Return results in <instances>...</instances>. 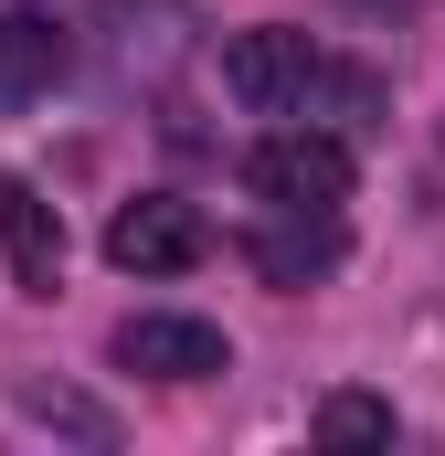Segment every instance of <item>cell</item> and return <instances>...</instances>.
<instances>
[{"label":"cell","instance_id":"cell-1","mask_svg":"<svg viewBox=\"0 0 445 456\" xmlns=\"http://www.w3.org/2000/svg\"><path fill=\"white\" fill-rule=\"evenodd\" d=\"M85 32H96V64H107L117 86H170L181 64H191V0H96L85 11Z\"/></svg>","mask_w":445,"mask_h":456},{"label":"cell","instance_id":"cell-2","mask_svg":"<svg viewBox=\"0 0 445 456\" xmlns=\"http://www.w3.org/2000/svg\"><path fill=\"white\" fill-rule=\"evenodd\" d=\"M244 181H255L265 213H339L350 202V149L329 127H276V138H255Z\"/></svg>","mask_w":445,"mask_h":456},{"label":"cell","instance_id":"cell-3","mask_svg":"<svg viewBox=\"0 0 445 456\" xmlns=\"http://www.w3.org/2000/svg\"><path fill=\"white\" fill-rule=\"evenodd\" d=\"M202 255H213V224H202L191 202H170V191L117 202V224H107V265L117 276H181V265H202Z\"/></svg>","mask_w":445,"mask_h":456},{"label":"cell","instance_id":"cell-4","mask_svg":"<svg viewBox=\"0 0 445 456\" xmlns=\"http://www.w3.org/2000/svg\"><path fill=\"white\" fill-rule=\"evenodd\" d=\"M308 75H319V43H308V32H287V21H255V32H233V43H222V86H233L255 117L308 107Z\"/></svg>","mask_w":445,"mask_h":456},{"label":"cell","instance_id":"cell-5","mask_svg":"<svg viewBox=\"0 0 445 456\" xmlns=\"http://www.w3.org/2000/svg\"><path fill=\"white\" fill-rule=\"evenodd\" d=\"M117 361H127V371H149V382H213V371H233V340H222L213 319L138 308V319H117Z\"/></svg>","mask_w":445,"mask_h":456},{"label":"cell","instance_id":"cell-6","mask_svg":"<svg viewBox=\"0 0 445 456\" xmlns=\"http://www.w3.org/2000/svg\"><path fill=\"white\" fill-rule=\"evenodd\" d=\"M64 64H75V32L53 21V0H11V11H0V107L53 96Z\"/></svg>","mask_w":445,"mask_h":456},{"label":"cell","instance_id":"cell-7","mask_svg":"<svg viewBox=\"0 0 445 456\" xmlns=\"http://www.w3.org/2000/svg\"><path fill=\"white\" fill-rule=\"evenodd\" d=\"M0 265H11L21 297H53L64 287V213L32 181H0Z\"/></svg>","mask_w":445,"mask_h":456},{"label":"cell","instance_id":"cell-8","mask_svg":"<svg viewBox=\"0 0 445 456\" xmlns=\"http://www.w3.org/2000/svg\"><path fill=\"white\" fill-rule=\"evenodd\" d=\"M244 255H255L265 287H308V276H329V265H339V213H276Z\"/></svg>","mask_w":445,"mask_h":456},{"label":"cell","instance_id":"cell-9","mask_svg":"<svg viewBox=\"0 0 445 456\" xmlns=\"http://www.w3.org/2000/svg\"><path fill=\"white\" fill-rule=\"evenodd\" d=\"M11 403H21L32 425L75 436V446H117V414L96 403V393H75V382H43V371H21V382H11Z\"/></svg>","mask_w":445,"mask_h":456},{"label":"cell","instance_id":"cell-10","mask_svg":"<svg viewBox=\"0 0 445 456\" xmlns=\"http://www.w3.org/2000/svg\"><path fill=\"white\" fill-rule=\"evenodd\" d=\"M403 425H392V403L382 393H329L319 403V446H392Z\"/></svg>","mask_w":445,"mask_h":456}]
</instances>
